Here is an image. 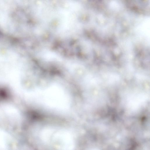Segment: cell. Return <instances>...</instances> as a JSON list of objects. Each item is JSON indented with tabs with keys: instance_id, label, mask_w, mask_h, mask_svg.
<instances>
[{
	"instance_id": "cell-1",
	"label": "cell",
	"mask_w": 150,
	"mask_h": 150,
	"mask_svg": "<svg viewBox=\"0 0 150 150\" xmlns=\"http://www.w3.org/2000/svg\"><path fill=\"white\" fill-rule=\"evenodd\" d=\"M27 96L31 101L54 110L65 111L71 105L69 95L60 88L35 90L28 93Z\"/></svg>"
},
{
	"instance_id": "cell-2",
	"label": "cell",
	"mask_w": 150,
	"mask_h": 150,
	"mask_svg": "<svg viewBox=\"0 0 150 150\" xmlns=\"http://www.w3.org/2000/svg\"><path fill=\"white\" fill-rule=\"evenodd\" d=\"M40 138L48 146L60 150H71L74 148V140L69 131L56 128L42 129L40 134Z\"/></svg>"
}]
</instances>
